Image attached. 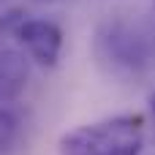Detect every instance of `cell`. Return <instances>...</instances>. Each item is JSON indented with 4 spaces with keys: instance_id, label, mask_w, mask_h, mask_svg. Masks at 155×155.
<instances>
[{
    "instance_id": "obj_5",
    "label": "cell",
    "mask_w": 155,
    "mask_h": 155,
    "mask_svg": "<svg viewBox=\"0 0 155 155\" xmlns=\"http://www.w3.org/2000/svg\"><path fill=\"white\" fill-rule=\"evenodd\" d=\"M19 136V114L8 106L0 104V155H5Z\"/></svg>"
},
{
    "instance_id": "obj_1",
    "label": "cell",
    "mask_w": 155,
    "mask_h": 155,
    "mask_svg": "<svg viewBox=\"0 0 155 155\" xmlns=\"http://www.w3.org/2000/svg\"><path fill=\"white\" fill-rule=\"evenodd\" d=\"M57 147L60 155H142L144 120L139 114H114L87 123L65 131Z\"/></svg>"
},
{
    "instance_id": "obj_2",
    "label": "cell",
    "mask_w": 155,
    "mask_h": 155,
    "mask_svg": "<svg viewBox=\"0 0 155 155\" xmlns=\"http://www.w3.org/2000/svg\"><path fill=\"white\" fill-rule=\"evenodd\" d=\"M98 46H101V57L109 60L114 68L136 71V68H144L147 57H150V46H147L144 35L139 30H134L131 25H120V22L109 25L106 33H101Z\"/></svg>"
},
{
    "instance_id": "obj_6",
    "label": "cell",
    "mask_w": 155,
    "mask_h": 155,
    "mask_svg": "<svg viewBox=\"0 0 155 155\" xmlns=\"http://www.w3.org/2000/svg\"><path fill=\"white\" fill-rule=\"evenodd\" d=\"M150 112H153V120H155V90L150 93Z\"/></svg>"
},
{
    "instance_id": "obj_4",
    "label": "cell",
    "mask_w": 155,
    "mask_h": 155,
    "mask_svg": "<svg viewBox=\"0 0 155 155\" xmlns=\"http://www.w3.org/2000/svg\"><path fill=\"white\" fill-rule=\"evenodd\" d=\"M30 79V63L19 49L0 46V104L16 101Z\"/></svg>"
},
{
    "instance_id": "obj_3",
    "label": "cell",
    "mask_w": 155,
    "mask_h": 155,
    "mask_svg": "<svg viewBox=\"0 0 155 155\" xmlns=\"http://www.w3.org/2000/svg\"><path fill=\"white\" fill-rule=\"evenodd\" d=\"M16 38L27 57L44 68H54L63 52V30L52 19H22L16 25Z\"/></svg>"
}]
</instances>
